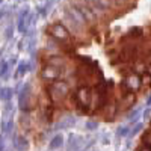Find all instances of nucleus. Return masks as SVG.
Returning a JSON list of instances; mask_svg holds the SVG:
<instances>
[{
	"label": "nucleus",
	"instance_id": "obj_1",
	"mask_svg": "<svg viewBox=\"0 0 151 151\" xmlns=\"http://www.w3.org/2000/svg\"><path fill=\"white\" fill-rule=\"evenodd\" d=\"M47 92L55 104H60L62 101H65V98L70 94V85L65 80H55L48 86Z\"/></svg>",
	"mask_w": 151,
	"mask_h": 151
},
{
	"label": "nucleus",
	"instance_id": "obj_2",
	"mask_svg": "<svg viewBox=\"0 0 151 151\" xmlns=\"http://www.w3.org/2000/svg\"><path fill=\"white\" fill-rule=\"evenodd\" d=\"M18 107L24 113H29L36 107V98L30 92V85L29 83L24 85L23 89H20V92H18Z\"/></svg>",
	"mask_w": 151,
	"mask_h": 151
},
{
	"label": "nucleus",
	"instance_id": "obj_3",
	"mask_svg": "<svg viewBox=\"0 0 151 151\" xmlns=\"http://www.w3.org/2000/svg\"><path fill=\"white\" fill-rule=\"evenodd\" d=\"M50 36H53L55 40L60 42H70L71 40V32L64 23H55L50 26Z\"/></svg>",
	"mask_w": 151,
	"mask_h": 151
},
{
	"label": "nucleus",
	"instance_id": "obj_4",
	"mask_svg": "<svg viewBox=\"0 0 151 151\" xmlns=\"http://www.w3.org/2000/svg\"><path fill=\"white\" fill-rule=\"evenodd\" d=\"M60 76H62V68L60 67H56V65H52V64H45L41 68V79L42 80L55 82V80H59Z\"/></svg>",
	"mask_w": 151,
	"mask_h": 151
},
{
	"label": "nucleus",
	"instance_id": "obj_5",
	"mask_svg": "<svg viewBox=\"0 0 151 151\" xmlns=\"http://www.w3.org/2000/svg\"><path fill=\"white\" fill-rule=\"evenodd\" d=\"M73 3L79 6V9L83 12L86 21L89 23V24H95V23H97V18H98V17H97V14H95V11L86 3V0H73Z\"/></svg>",
	"mask_w": 151,
	"mask_h": 151
},
{
	"label": "nucleus",
	"instance_id": "obj_6",
	"mask_svg": "<svg viewBox=\"0 0 151 151\" xmlns=\"http://www.w3.org/2000/svg\"><path fill=\"white\" fill-rule=\"evenodd\" d=\"M32 20H33L32 12L27 8L21 9L20 14H18V20H17V29H18V32H26L27 27L30 26Z\"/></svg>",
	"mask_w": 151,
	"mask_h": 151
},
{
	"label": "nucleus",
	"instance_id": "obj_7",
	"mask_svg": "<svg viewBox=\"0 0 151 151\" xmlns=\"http://www.w3.org/2000/svg\"><path fill=\"white\" fill-rule=\"evenodd\" d=\"M64 24L68 27V30H70L73 35H83V32H85V29L70 15V12H68L67 9H65V14H64Z\"/></svg>",
	"mask_w": 151,
	"mask_h": 151
},
{
	"label": "nucleus",
	"instance_id": "obj_8",
	"mask_svg": "<svg viewBox=\"0 0 151 151\" xmlns=\"http://www.w3.org/2000/svg\"><path fill=\"white\" fill-rule=\"evenodd\" d=\"M77 98H79V104L89 107L91 101H92V91H91V88L86 86V85L80 86L77 89Z\"/></svg>",
	"mask_w": 151,
	"mask_h": 151
},
{
	"label": "nucleus",
	"instance_id": "obj_9",
	"mask_svg": "<svg viewBox=\"0 0 151 151\" xmlns=\"http://www.w3.org/2000/svg\"><path fill=\"white\" fill-rule=\"evenodd\" d=\"M124 86L127 88L129 91L134 92V91H139L141 86H142V79L139 74H129L124 80Z\"/></svg>",
	"mask_w": 151,
	"mask_h": 151
},
{
	"label": "nucleus",
	"instance_id": "obj_10",
	"mask_svg": "<svg viewBox=\"0 0 151 151\" xmlns=\"http://www.w3.org/2000/svg\"><path fill=\"white\" fill-rule=\"evenodd\" d=\"M67 11L70 12V15H71V17H73L76 21H77V23L80 24V26H82L83 29H86V27H88V24H89V23L86 21V18H85V15H83V12L79 9V6H77V5L71 3V5L67 8Z\"/></svg>",
	"mask_w": 151,
	"mask_h": 151
},
{
	"label": "nucleus",
	"instance_id": "obj_11",
	"mask_svg": "<svg viewBox=\"0 0 151 151\" xmlns=\"http://www.w3.org/2000/svg\"><path fill=\"white\" fill-rule=\"evenodd\" d=\"M45 50L50 53V56L52 55H59V50H60V41L55 40L53 36H50L47 40V44H45Z\"/></svg>",
	"mask_w": 151,
	"mask_h": 151
},
{
	"label": "nucleus",
	"instance_id": "obj_12",
	"mask_svg": "<svg viewBox=\"0 0 151 151\" xmlns=\"http://www.w3.org/2000/svg\"><path fill=\"white\" fill-rule=\"evenodd\" d=\"M12 144H14V147H15L17 151H26V150L29 148V141H27L24 136H20V134L14 136Z\"/></svg>",
	"mask_w": 151,
	"mask_h": 151
},
{
	"label": "nucleus",
	"instance_id": "obj_13",
	"mask_svg": "<svg viewBox=\"0 0 151 151\" xmlns=\"http://www.w3.org/2000/svg\"><path fill=\"white\" fill-rule=\"evenodd\" d=\"M74 124H76V118L71 116V115H67V116L60 118V119L58 121L56 129H58V130H60V129H70V127H73Z\"/></svg>",
	"mask_w": 151,
	"mask_h": 151
},
{
	"label": "nucleus",
	"instance_id": "obj_14",
	"mask_svg": "<svg viewBox=\"0 0 151 151\" xmlns=\"http://www.w3.org/2000/svg\"><path fill=\"white\" fill-rule=\"evenodd\" d=\"M45 64H52V65H56V67H64L67 64V59L64 56H60V55H52V56H48L47 58V62Z\"/></svg>",
	"mask_w": 151,
	"mask_h": 151
},
{
	"label": "nucleus",
	"instance_id": "obj_15",
	"mask_svg": "<svg viewBox=\"0 0 151 151\" xmlns=\"http://www.w3.org/2000/svg\"><path fill=\"white\" fill-rule=\"evenodd\" d=\"M20 121H21V127H23V129H26V130H30L33 125H35L33 118H32L30 115H26V113H24V115L20 118Z\"/></svg>",
	"mask_w": 151,
	"mask_h": 151
},
{
	"label": "nucleus",
	"instance_id": "obj_16",
	"mask_svg": "<svg viewBox=\"0 0 151 151\" xmlns=\"http://www.w3.org/2000/svg\"><path fill=\"white\" fill-rule=\"evenodd\" d=\"M60 147H64V136H62V134H55V137L50 141V148H52V150H58Z\"/></svg>",
	"mask_w": 151,
	"mask_h": 151
},
{
	"label": "nucleus",
	"instance_id": "obj_17",
	"mask_svg": "<svg viewBox=\"0 0 151 151\" xmlns=\"http://www.w3.org/2000/svg\"><path fill=\"white\" fill-rule=\"evenodd\" d=\"M12 95H14V91L11 89V88H2L0 89V100H3V101H11Z\"/></svg>",
	"mask_w": 151,
	"mask_h": 151
},
{
	"label": "nucleus",
	"instance_id": "obj_18",
	"mask_svg": "<svg viewBox=\"0 0 151 151\" xmlns=\"http://www.w3.org/2000/svg\"><path fill=\"white\" fill-rule=\"evenodd\" d=\"M29 68H30V65L24 64V62L18 64V67H17V70H15V79H18V77H23V76L27 73V70H29Z\"/></svg>",
	"mask_w": 151,
	"mask_h": 151
},
{
	"label": "nucleus",
	"instance_id": "obj_19",
	"mask_svg": "<svg viewBox=\"0 0 151 151\" xmlns=\"http://www.w3.org/2000/svg\"><path fill=\"white\" fill-rule=\"evenodd\" d=\"M116 115V106L115 104H109V106H106V110H104V116L106 118H113Z\"/></svg>",
	"mask_w": 151,
	"mask_h": 151
},
{
	"label": "nucleus",
	"instance_id": "obj_20",
	"mask_svg": "<svg viewBox=\"0 0 151 151\" xmlns=\"http://www.w3.org/2000/svg\"><path fill=\"white\" fill-rule=\"evenodd\" d=\"M8 70H9V62H6V60H2L0 62V77H3V79H6L8 77Z\"/></svg>",
	"mask_w": 151,
	"mask_h": 151
},
{
	"label": "nucleus",
	"instance_id": "obj_21",
	"mask_svg": "<svg viewBox=\"0 0 151 151\" xmlns=\"http://www.w3.org/2000/svg\"><path fill=\"white\" fill-rule=\"evenodd\" d=\"M134 101H136V100H134V94H133V92H129L127 95L122 98V104H124V106H127V107H130Z\"/></svg>",
	"mask_w": 151,
	"mask_h": 151
},
{
	"label": "nucleus",
	"instance_id": "obj_22",
	"mask_svg": "<svg viewBox=\"0 0 151 151\" xmlns=\"http://www.w3.org/2000/svg\"><path fill=\"white\" fill-rule=\"evenodd\" d=\"M141 107L139 109H134L133 112H130L129 115H127V118H129V121H132V124H136V121H137V118H139V115H141Z\"/></svg>",
	"mask_w": 151,
	"mask_h": 151
},
{
	"label": "nucleus",
	"instance_id": "obj_23",
	"mask_svg": "<svg viewBox=\"0 0 151 151\" xmlns=\"http://www.w3.org/2000/svg\"><path fill=\"white\" fill-rule=\"evenodd\" d=\"M12 130H14V121H12V119L5 121V124H3V133L5 134H11Z\"/></svg>",
	"mask_w": 151,
	"mask_h": 151
},
{
	"label": "nucleus",
	"instance_id": "obj_24",
	"mask_svg": "<svg viewBox=\"0 0 151 151\" xmlns=\"http://www.w3.org/2000/svg\"><path fill=\"white\" fill-rule=\"evenodd\" d=\"M127 36L129 38H141L142 36V29L141 27H133V29H130Z\"/></svg>",
	"mask_w": 151,
	"mask_h": 151
},
{
	"label": "nucleus",
	"instance_id": "obj_25",
	"mask_svg": "<svg viewBox=\"0 0 151 151\" xmlns=\"http://www.w3.org/2000/svg\"><path fill=\"white\" fill-rule=\"evenodd\" d=\"M127 134H130V127H129V125H122V127H119V129L116 130V136H118V137L127 136Z\"/></svg>",
	"mask_w": 151,
	"mask_h": 151
},
{
	"label": "nucleus",
	"instance_id": "obj_26",
	"mask_svg": "<svg viewBox=\"0 0 151 151\" xmlns=\"http://www.w3.org/2000/svg\"><path fill=\"white\" fill-rule=\"evenodd\" d=\"M142 127H144V122H136V124H134V127L130 130V134H129V136H136L137 133L142 130Z\"/></svg>",
	"mask_w": 151,
	"mask_h": 151
},
{
	"label": "nucleus",
	"instance_id": "obj_27",
	"mask_svg": "<svg viewBox=\"0 0 151 151\" xmlns=\"http://www.w3.org/2000/svg\"><path fill=\"white\" fill-rule=\"evenodd\" d=\"M97 127H98V122L95 119H89V121L86 122V129L88 130H95Z\"/></svg>",
	"mask_w": 151,
	"mask_h": 151
},
{
	"label": "nucleus",
	"instance_id": "obj_28",
	"mask_svg": "<svg viewBox=\"0 0 151 151\" xmlns=\"http://www.w3.org/2000/svg\"><path fill=\"white\" fill-rule=\"evenodd\" d=\"M144 144L151 147V130H150V132H147V134H145V137H144Z\"/></svg>",
	"mask_w": 151,
	"mask_h": 151
},
{
	"label": "nucleus",
	"instance_id": "obj_29",
	"mask_svg": "<svg viewBox=\"0 0 151 151\" xmlns=\"http://www.w3.org/2000/svg\"><path fill=\"white\" fill-rule=\"evenodd\" d=\"M12 32H14V27H12V26H9V27H8V30H5V36H6V40H11V38H12Z\"/></svg>",
	"mask_w": 151,
	"mask_h": 151
},
{
	"label": "nucleus",
	"instance_id": "obj_30",
	"mask_svg": "<svg viewBox=\"0 0 151 151\" xmlns=\"http://www.w3.org/2000/svg\"><path fill=\"white\" fill-rule=\"evenodd\" d=\"M150 116H151V109L148 107V109H145V112H144V118H145V119H148Z\"/></svg>",
	"mask_w": 151,
	"mask_h": 151
},
{
	"label": "nucleus",
	"instance_id": "obj_31",
	"mask_svg": "<svg viewBox=\"0 0 151 151\" xmlns=\"http://www.w3.org/2000/svg\"><path fill=\"white\" fill-rule=\"evenodd\" d=\"M0 151H5V141L2 136H0Z\"/></svg>",
	"mask_w": 151,
	"mask_h": 151
},
{
	"label": "nucleus",
	"instance_id": "obj_32",
	"mask_svg": "<svg viewBox=\"0 0 151 151\" xmlns=\"http://www.w3.org/2000/svg\"><path fill=\"white\" fill-rule=\"evenodd\" d=\"M139 151H151V147H150V145H145V147H142Z\"/></svg>",
	"mask_w": 151,
	"mask_h": 151
},
{
	"label": "nucleus",
	"instance_id": "obj_33",
	"mask_svg": "<svg viewBox=\"0 0 151 151\" xmlns=\"http://www.w3.org/2000/svg\"><path fill=\"white\" fill-rule=\"evenodd\" d=\"M147 104H148V106H151V95H150V97H148V100H147Z\"/></svg>",
	"mask_w": 151,
	"mask_h": 151
},
{
	"label": "nucleus",
	"instance_id": "obj_34",
	"mask_svg": "<svg viewBox=\"0 0 151 151\" xmlns=\"http://www.w3.org/2000/svg\"><path fill=\"white\" fill-rule=\"evenodd\" d=\"M148 70H150V73H151V67H150V68H148Z\"/></svg>",
	"mask_w": 151,
	"mask_h": 151
},
{
	"label": "nucleus",
	"instance_id": "obj_35",
	"mask_svg": "<svg viewBox=\"0 0 151 151\" xmlns=\"http://www.w3.org/2000/svg\"><path fill=\"white\" fill-rule=\"evenodd\" d=\"M0 3H2V0H0Z\"/></svg>",
	"mask_w": 151,
	"mask_h": 151
}]
</instances>
